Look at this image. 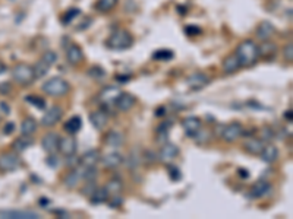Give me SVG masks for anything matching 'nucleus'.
Listing matches in <instances>:
<instances>
[{
	"label": "nucleus",
	"instance_id": "f704fd0d",
	"mask_svg": "<svg viewBox=\"0 0 293 219\" xmlns=\"http://www.w3.org/2000/svg\"><path fill=\"white\" fill-rule=\"evenodd\" d=\"M172 129V121H164L157 127V140L158 142H167V135Z\"/></svg>",
	"mask_w": 293,
	"mask_h": 219
},
{
	"label": "nucleus",
	"instance_id": "37998d69",
	"mask_svg": "<svg viewBox=\"0 0 293 219\" xmlns=\"http://www.w3.org/2000/svg\"><path fill=\"white\" fill-rule=\"evenodd\" d=\"M283 57L287 63H292L293 61V43L289 41L286 46L283 47Z\"/></svg>",
	"mask_w": 293,
	"mask_h": 219
},
{
	"label": "nucleus",
	"instance_id": "603ef678",
	"mask_svg": "<svg viewBox=\"0 0 293 219\" xmlns=\"http://www.w3.org/2000/svg\"><path fill=\"white\" fill-rule=\"evenodd\" d=\"M237 171H239V175H242L244 178H248V175H249V174L246 173V170H244V168H239Z\"/></svg>",
	"mask_w": 293,
	"mask_h": 219
},
{
	"label": "nucleus",
	"instance_id": "5fc2aeb1",
	"mask_svg": "<svg viewBox=\"0 0 293 219\" xmlns=\"http://www.w3.org/2000/svg\"><path fill=\"white\" fill-rule=\"evenodd\" d=\"M286 118H289V121L292 123V110H289V111H286V114H284Z\"/></svg>",
	"mask_w": 293,
	"mask_h": 219
},
{
	"label": "nucleus",
	"instance_id": "f8f14e48",
	"mask_svg": "<svg viewBox=\"0 0 293 219\" xmlns=\"http://www.w3.org/2000/svg\"><path fill=\"white\" fill-rule=\"evenodd\" d=\"M276 33V28L274 25L270 22V21H262V22L258 23V26L255 28V35L259 41H267L271 40V37Z\"/></svg>",
	"mask_w": 293,
	"mask_h": 219
},
{
	"label": "nucleus",
	"instance_id": "c9c22d12",
	"mask_svg": "<svg viewBox=\"0 0 293 219\" xmlns=\"http://www.w3.org/2000/svg\"><path fill=\"white\" fill-rule=\"evenodd\" d=\"M87 75L90 78H93L94 81H101V79H104L105 70L101 66H91L90 69L87 70Z\"/></svg>",
	"mask_w": 293,
	"mask_h": 219
},
{
	"label": "nucleus",
	"instance_id": "a18cd8bd",
	"mask_svg": "<svg viewBox=\"0 0 293 219\" xmlns=\"http://www.w3.org/2000/svg\"><path fill=\"white\" fill-rule=\"evenodd\" d=\"M261 132H262V139H261V140H262L264 143H265V142H271V140L274 139V136H276V135H274V132L271 130V127H269V126L262 127V130H261Z\"/></svg>",
	"mask_w": 293,
	"mask_h": 219
},
{
	"label": "nucleus",
	"instance_id": "2f4dec72",
	"mask_svg": "<svg viewBox=\"0 0 293 219\" xmlns=\"http://www.w3.org/2000/svg\"><path fill=\"white\" fill-rule=\"evenodd\" d=\"M33 68H34V73H35V78H37V79L44 78L47 73L50 72V69H51V66H50V65H47L43 58L37 60V63H35Z\"/></svg>",
	"mask_w": 293,
	"mask_h": 219
},
{
	"label": "nucleus",
	"instance_id": "49530a36",
	"mask_svg": "<svg viewBox=\"0 0 293 219\" xmlns=\"http://www.w3.org/2000/svg\"><path fill=\"white\" fill-rule=\"evenodd\" d=\"M81 164L79 158H75V155H70V157H66V165L69 168H76L78 165Z\"/></svg>",
	"mask_w": 293,
	"mask_h": 219
},
{
	"label": "nucleus",
	"instance_id": "4468645a",
	"mask_svg": "<svg viewBox=\"0 0 293 219\" xmlns=\"http://www.w3.org/2000/svg\"><path fill=\"white\" fill-rule=\"evenodd\" d=\"M2 218L9 219H38L40 215L31 210H0Z\"/></svg>",
	"mask_w": 293,
	"mask_h": 219
},
{
	"label": "nucleus",
	"instance_id": "79ce46f5",
	"mask_svg": "<svg viewBox=\"0 0 293 219\" xmlns=\"http://www.w3.org/2000/svg\"><path fill=\"white\" fill-rule=\"evenodd\" d=\"M167 170H169V177H170L173 181H179V180L182 178V173H180V170H179L176 165L167 164Z\"/></svg>",
	"mask_w": 293,
	"mask_h": 219
},
{
	"label": "nucleus",
	"instance_id": "473e14b6",
	"mask_svg": "<svg viewBox=\"0 0 293 219\" xmlns=\"http://www.w3.org/2000/svg\"><path fill=\"white\" fill-rule=\"evenodd\" d=\"M119 0H97L95 3V9L101 13H107V12L113 11L117 6Z\"/></svg>",
	"mask_w": 293,
	"mask_h": 219
},
{
	"label": "nucleus",
	"instance_id": "bb28decb",
	"mask_svg": "<svg viewBox=\"0 0 293 219\" xmlns=\"http://www.w3.org/2000/svg\"><path fill=\"white\" fill-rule=\"evenodd\" d=\"M82 127V120L79 115H72L69 120L65 121L63 124V129L68 135H76Z\"/></svg>",
	"mask_w": 293,
	"mask_h": 219
},
{
	"label": "nucleus",
	"instance_id": "6e6552de",
	"mask_svg": "<svg viewBox=\"0 0 293 219\" xmlns=\"http://www.w3.org/2000/svg\"><path fill=\"white\" fill-rule=\"evenodd\" d=\"M78 149V143H76V139L73 135H68V136H63L59 140V150L65 158L70 157V155H75Z\"/></svg>",
	"mask_w": 293,
	"mask_h": 219
},
{
	"label": "nucleus",
	"instance_id": "dca6fc26",
	"mask_svg": "<svg viewBox=\"0 0 293 219\" xmlns=\"http://www.w3.org/2000/svg\"><path fill=\"white\" fill-rule=\"evenodd\" d=\"M264 142L259 138H248L244 142V149L249 153V155H254V157H259V153L264 149Z\"/></svg>",
	"mask_w": 293,
	"mask_h": 219
},
{
	"label": "nucleus",
	"instance_id": "9b49d317",
	"mask_svg": "<svg viewBox=\"0 0 293 219\" xmlns=\"http://www.w3.org/2000/svg\"><path fill=\"white\" fill-rule=\"evenodd\" d=\"M135 104H137V98L129 92H120L116 98V101H115L116 108L122 113H126L129 110H132Z\"/></svg>",
	"mask_w": 293,
	"mask_h": 219
},
{
	"label": "nucleus",
	"instance_id": "58836bf2",
	"mask_svg": "<svg viewBox=\"0 0 293 219\" xmlns=\"http://www.w3.org/2000/svg\"><path fill=\"white\" fill-rule=\"evenodd\" d=\"M154 60H172L173 58V51L172 50H158V51H155L154 53V56H152Z\"/></svg>",
	"mask_w": 293,
	"mask_h": 219
},
{
	"label": "nucleus",
	"instance_id": "a19ab883",
	"mask_svg": "<svg viewBox=\"0 0 293 219\" xmlns=\"http://www.w3.org/2000/svg\"><path fill=\"white\" fill-rule=\"evenodd\" d=\"M95 190H97L95 181H85V184L81 187V195H84V196H91Z\"/></svg>",
	"mask_w": 293,
	"mask_h": 219
},
{
	"label": "nucleus",
	"instance_id": "5701e85b",
	"mask_svg": "<svg viewBox=\"0 0 293 219\" xmlns=\"http://www.w3.org/2000/svg\"><path fill=\"white\" fill-rule=\"evenodd\" d=\"M261 160L267 164H273L279 160V148L273 143H269V145H264V149L259 153Z\"/></svg>",
	"mask_w": 293,
	"mask_h": 219
},
{
	"label": "nucleus",
	"instance_id": "3c124183",
	"mask_svg": "<svg viewBox=\"0 0 293 219\" xmlns=\"http://www.w3.org/2000/svg\"><path fill=\"white\" fill-rule=\"evenodd\" d=\"M0 107L3 108V111H5V114H9V111H11V110H9V105L5 104V103H2V104H0Z\"/></svg>",
	"mask_w": 293,
	"mask_h": 219
},
{
	"label": "nucleus",
	"instance_id": "cd10ccee",
	"mask_svg": "<svg viewBox=\"0 0 293 219\" xmlns=\"http://www.w3.org/2000/svg\"><path fill=\"white\" fill-rule=\"evenodd\" d=\"M122 92L117 86H107L103 89V92L100 93V98L103 100V103L105 104H115V101H116V98L119 97V93Z\"/></svg>",
	"mask_w": 293,
	"mask_h": 219
},
{
	"label": "nucleus",
	"instance_id": "f3484780",
	"mask_svg": "<svg viewBox=\"0 0 293 219\" xmlns=\"http://www.w3.org/2000/svg\"><path fill=\"white\" fill-rule=\"evenodd\" d=\"M271 190V184L265 180H259L255 184L251 187L249 190V197L251 199H261V197L267 196Z\"/></svg>",
	"mask_w": 293,
	"mask_h": 219
},
{
	"label": "nucleus",
	"instance_id": "f03ea898",
	"mask_svg": "<svg viewBox=\"0 0 293 219\" xmlns=\"http://www.w3.org/2000/svg\"><path fill=\"white\" fill-rule=\"evenodd\" d=\"M41 91L53 98H59V97H65L66 93H69L70 85L69 82L65 81L63 78H50L48 81H46L41 85Z\"/></svg>",
	"mask_w": 293,
	"mask_h": 219
},
{
	"label": "nucleus",
	"instance_id": "9d476101",
	"mask_svg": "<svg viewBox=\"0 0 293 219\" xmlns=\"http://www.w3.org/2000/svg\"><path fill=\"white\" fill-rule=\"evenodd\" d=\"M177 155H179V148L176 146L175 143L166 142L163 146L160 148V152L157 155V160L160 162H163V164H170Z\"/></svg>",
	"mask_w": 293,
	"mask_h": 219
},
{
	"label": "nucleus",
	"instance_id": "a211bd4d",
	"mask_svg": "<svg viewBox=\"0 0 293 219\" xmlns=\"http://www.w3.org/2000/svg\"><path fill=\"white\" fill-rule=\"evenodd\" d=\"M201 126H202L201 118H198V117H194V115L187 117V118H183V120H182V127H183L185 133H187L189 138H192V136L198 132L199 129H201Z\"/></svg>",
	"mask_w": 293,
	"mask_h": 219
},
{
	"label": "nucleus",
	"instance_id": "8fccbe9b",
	"mask_svg": "<svg viewBox=\"0 0 293 219\" xmlns=\"http://www.w3.org/2000/svg\"><path fill=\"white\" fill-rule=\"evenodd\" d=\"M13 130H15V124H13V123H8V124L5 126V129H3V132H5L6 135H11Z\"/></svg>",
	"mask_w": 293,
	"mask_h": 219
},
{
	"label": "nucleus",
	"instance_id": "4be33fe9",
	"mask_svg": "<svg viewBox=\"0 0 293 219\" xmlns=\"http://www.w3.org/2000/svg\"><path fill=\"white\" fill-rule=\"evenodd\" d=\"M81 161L82 167L88 168V167H97V164L101 161V153L98 149H91L88 152H85L82 155V158L79 160Z\"/></svg>",
	"mask_w": 293,
	"mask_h": 219
},
{
	"label": "nucleus",
	"instance_id": "1a4fd4ad",
	"mask_svg": "<svg viewBox=\"0 0 293 219\" xmlns=\"http://www.w3.org/2000/svg\"><path fill=\"white\" fill-rule=\"evenodd\" d=\"M59 140H60V136L56 132H48L46 133L43 139H41V148L46 153H56L59 150Z\"/></svg>",
	"mask_w": 293,
	"mask_h": 219
},
{
	"label": "nucleus",
	"instance_id": "c85d7f7f",
	"mask_svg": "<svg viewBox=\"0 0 293 219\" xmlns=\"http://www.w3.org/2000/svg\"><path fill=\"white\" fill-rule=\"evenodd\" d=\"M123 142H125V138H123V135H122L120 132L112 130V132H109V133L105 135L104 143L105 145H109V146L117 148V146L123 145Z\"/></svg>",
	"mask_w": 293,
	"mask_h": 219
},
{
	"label": "nucleus",
	"instance_id": "393cba45",
	"mask_svg": "<svg viewBox=\"0 0 293 219\" xmlns=\"http://www.w3.org/2000/svg\"><path fill=\"white\" fill-rule=\"evenodd\" d=\"M90 121H91V124H93L95 129L101 130V129H104L105 124L109 123V115L105 114L104 111H101V110H97V111H93V113L90 114Z\"/></svg>",
	"mask_w": 293,
	"mask_h": 219
},
{
	"label": "nucleus",
	"instance_id": "09e8293b",
	"mask_svg": "<svg viewBox=\"0 0 293 219\" xmlns=\"http://www.w3.org/2000/svg\"><path fill=\"white\" fill-rule=\"evenodd\" d=\"M185 31H187L188 35L201 34V28H199V26H194V25H188V26H185Z\"/></svg>",
	"mask_w": 293,
	"mask_h": 219
},
{
	"label": "nucleus",
	"instance_id": "6e6d98bb",
	"mask_svg": "<svg viewBox=\"0 0 293 219\" xmlns=\"http://www.w3.org/2000/svg\"><path fill=\"white\" fill-rule=\"evenodd\" d=\"M3 72H6V66H5V63L0 60V75H2Z\"/></svg>",
	"mask_w": 293,
	"mask_h": 219
},
{
	"label": "nucleus",
	"instance_id": "72a5a7b5",
	"mask_svg": "<svg viewBox=\"0 0 293 219\" xmlns=\"http://www.w3.org/2000/svg\"><path fill=\"white\" fill-rule=\"evenodd\" d=\"M109 197L110 196H109V193H107V190H105L104 187H101V189L97 187V190L90 196V199H91V202H93L94 205H100V203H105L109 200Z\"/></svg>",
	"mask_w": 293,
	"mask_h": 219
},
{
	"label": "nucleus",
	"instance_id": "20e7f679",
	"mask_svg": "<svg viewBox=\"0 0 293 219\" xmlns=\"http://www.w3.org/2000/svg\"><path fill=\"white\" fill-rule=\"evenodd\" d=\"M12 79L16 82L18 85H21V86L33 85L37 81L34 68L26 65V63H19V65L13 66V69H12Z\"/></svg>",
	"mask_w": 293,
	"mask_h": 219
},
{
	"label": "nucleus",
	"instance_id": "412c9836",
	"mask_svg": "<svg viewBox=\"0 0 293 219\" xmlns=\"http://www.w3.org/2000/svg\"><path fill=\"white\" fill-rule=\"evenodd\" d=\"M34 143L35 140L34 138H33V135H22V136H19L18 139H15V142L12 143V148H13L15 152L21 153V152L26 150L28 148H31Z\"/></svg>",
	"mask_w": 293,
	"mask_h": 219
},
{
	"label": "nucleus",
	"instance_id": "c03bdc74",
	"mask_svg": "<svg viewBox=\"0 0 293 219\" xmlns=\"http://www.w3.org/2000/svg\"><path fill=\"white\" fill-rule=\"evenodd\" d=\"M79 13H81L79 9H70V11H68L65 15H63V23H66V25L70 23L76 16H78V15H79Z\"/></svg>",
	"mask_w": 293,
	"mask_h": 219
},
{
	"label": "nucleus",
	"instance_id": "0eeeda50",
	"mask_svg": "<svg viewBox=\"0 0 293 219\" xmlns=\"http://www.w3.org/2000/svg\"><path fill=\"white\" fill-rule=\"evenodd\" d=\"M63 117V108L60 105H53L47 110L43 118H41V126L53 127L58 124Z\"/></svg>",
	"mask_w": 293,
	"mask_h": 219
},
{
	"label": "nucleus",
	"instance_id": "423d86ee",
	"mask_svg": "<svg viewBox=\"0 0 293 219\" xmlns=\"http://www.w3.org/2000/svg\"><path fill=\"white\" fill-rule=\"evenodd\" d=\"M244 135H245V132H244L242 123L234 121V123H230L229 126H226L223 129L222 139L226 143H233L237 139L244 138Z\"/></svg>",
	"mask_w": 293,
	"mask_h": 219
},
{
	"label": "nucleus",
	"instance_id": "de8ad7c7",
	"mask_svg": "<svg viewBox=\"0 0 293 219\" xmlns=\"http://www.w3.org/2000/svg\"><path fill=\"white\" fill-rule=\"evenodd\" d=\"M12 92V85L9 82H3L0 83V93L2 95H8V93Z\"/></svg>",
	"mask_w": 293,
	"mask_h": 219
},
{
	"label": "nucleus",
	"instance_id": "7c9ffc66",
	"mask_svg": "<svg viewBox=\"0 0 293 219\" xmlns=\"http://www.w3.org/2000/svg\"><path fill=\"white\" fill-rule=\"evenodd\" d=\"M38 129V123L33 117H25L21 123V133L22 135H34Z\"/></svg>",
	"mask_w": 293,
	"mask_h": 219
},
{
	"label": "nucleus",
	"instance_id": "4c0bfd02",
	"mask_svg": "<svg viewBox=\"0 0 293 219\" xmlns=\"http://www.w3.org/2000/svg\"><path fill=\"white\" fill-rule=\"evenodd\" d=\"M211 133L208 130H204V129H199L198 132L192 136V138L195 139V142L199 143V145H204V143H207L208 140H210Z\"/></svg>",
	"mask_w": 293,
	"mask_h": 219
},
{
	"label": "nucleus",
	"instance_id": "7ed1b4c3",
	"mask_svg": "<svg viewBox=\"0 0 293 219\" xmlns=\"http://www.w3.org/2000/svg\"><path fill=\"white\" fill-rule=\"evenodd\" d=\"M132 44H134V35L130 34L128 29H117L105 41V46L116 51L128 50L132 47Z\"/></svg>",
	"mask_w": 293,
	"mask_h": 219
},
{
	"label": "nucleus",
	"instance_id": "e433bc0d",
	"mask_svg": "<svg viewBox=\"0 0 293 219\" xmlns=\"http://www.w3.org/2000/svg\"><path fill=\"white\" fill-rule=\"evenodd\" d=\"M25 101H26L28 104L35 105L38 110H46V101H44L43 98L37 97V95H28V97L25 98Z\"/></svg>",
	"mask_w": 293,
	"mask_h": 219
},
{
	"label": "nucleus",
	"instance_id": "2eb2a0df",
	"mask_svg": "<svg viewBox=\"0 0 293 219\" xmlns=\"http://www.w3.org/2000/svg\"><path fill=\"white\" fill-rule=\"evenodd\" d=\"M66 60L69 61L72 66H78L84 61V51L79 46L76 44H70L66 48Z\"/></svg>",
	"mask_w": 293,
	"mask_h": 219
},
{
	"label": "nucleus",
	"instance_id": "6ab92c4d",
	"mask_svg": "<svg viewBox=\"0 0 293 219\" xmlns=\"http://www.w3.org/2000/svg\"><path fill=\"white\" fill-rule=\"evenodd\" d=\"M123 161H125V158L119 152H110V153H107L101 158V162H103L104 168H107V170H115L117 167H120L123 164Z\"/></svg>",
	"mask_w": 293,
	"mask_h": 219
},
{
	"label": "nucleus",
	"instance_id": "39448f33",
	"mask_svg": "<svg viewBox=\"0 0 293 219\" xmlns=\"http://www.w3.org/2000/svg\"><path fill=\"white\" fill-rule=\"evenodd\" d=\"M22 165L18 152H3L0 153V173H12Z\"/></svg>",
	"mask_w": 293,
	"mask_h": 219
},
{
	"label": "nucleus",
	"instance_id": "aec40b11",
	"mask_svg": "<svg viewBox=\"0 0 293 219\" xmlns=\"http://www.w3.org/2000/svg\"><path fill=\"white\" fill-rule=\"evenodd\" d=\"M82 173H84V168L81 167H76V168H72L70 173L65 177L63 180V184L66 185L68 189H75L76 185L81 183V180H84L82 177Z\"/></svg>",
	"mask_w": 293,
	"mask_h": 219
},
{
	"label": "nucleus",
	"instance_id": "c756f323",
	"mask_svg": "<svg viewBox=\"0 0 293 219\" xmlns=\"http://www.w3.org/2000/svg\"><path fill=\"white\" fill-rule=\"evenodd\" d=\"M104 189L107 190L109 196H116V195H120L122 190H123V181L119 180V178H112L105 183Z\"/></svg>",
	"mask_w": 293,
	"mask_h": 219
},
{
	"label": "nucleus",
	"instance_id": "864d4df0",
	"mask_svg": "<svg viewBox=\"0 0 293 219\" xmlns=\"http://www.w3.org/2000/svg\"><path fill=\"white\" fill-rule=\"evenodd\" d=\"M155 115L158 117H162V115H164V107H160V108H157V111H155Z\"/></svg>",
	"mask_w": 293,
	"mask_h": 219
},
{
	"label": "nucleus",
	"instance_id": "ea45409f",
	"mask_svg": "<svg viewBox=\"0 0 293 219\" xmlns=\"http://www.w3.org/2000/svg\"><path fill=\"white\" fill-rule=\"evenodd\" d=\"M41 58L46 61L47 65H50V66H53V65H56L58 63V53L56 51H53V50H48L46 53H43V56Z\"/></svg>",
	"mask_w": 293,
	"mask_h": 219
},
{
	"label": "nucleus",
	"instance_id": "ddd939ff",
	"mask_svg": "<svg viewBox=\"0 0 293 219\" xmlns=\"http://www.w3.org/2000/svg\"><path fill=\"white\" fill-rule=\"evenodd\" d=\"M187 83L191 89L199 91L201 88H204L205 85L210 83V78H208L205 73H202V72H197V73H194V75H191V76L188 78Z\"/></svg>",
	"mask_w": 293,
	"mask_h": 219
},
{
	"label": "nucleus",
	"instance_id": "f257e3e1",
	"mask_svg": "<svg viewBox=\"0 0 293 219\" xmlns=\"http://www.w3.org/2000/svg\"><path fill=\"white\" fill-rule=\"evenodd\" d=\"M234 54H236V57H237L242 68H251V66L257 65V61L261 58L259 57V51H258V44L251 38L244 40L237 46Z\"/></svg>",
	"mask_w": 293,
	"mask_h": 219
},
{
	"label": "nucleus",
	"instance_id": "b1692460",
	"mask_svg": "<svg viewBox=\"0 0 293 219\" xmlns=\"http://www.w3.org/2000/svg\"><path fill=\"white\" fill-rule=\"evenodd\" d=\"M241 68H242V66H241V63H239V60H237L234 53L233 54H230V56H227V57L223 60L222 69L226 75H233V73H236Z\"/></svg>",
	"mask_w": 293,
	"mask_h": 219
},
{
	"label": "nucleus",
	"instance_id": "a878e982",
	"mask_svg": "<svg viewBox=\"0 0 293 219\" xmlns=\"http://www.w3.org/2000/svg\"><path fill=\"white\" fill-rule=\"evenodd\" d=\"M258 51H259V57H274L277 53V44L273 41H261V44L258 46Z\"/></svg>",
	"mask_w": 293,
	"mask_h": 219
}]
</instances>
